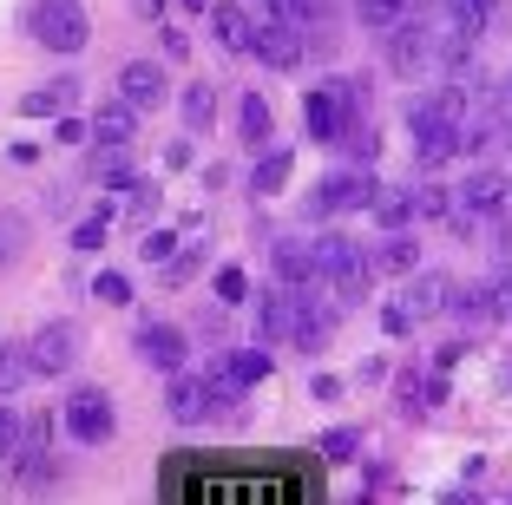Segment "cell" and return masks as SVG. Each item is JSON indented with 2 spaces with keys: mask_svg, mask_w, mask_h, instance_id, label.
<instances>
[{
  "mask_svg": "<svg viewBox=\"0 0 512 505\" xmlns=\"http://www.w3.org/2000/svg\"><path fill=\"white\" fill-rule=\"evenodd\" d=\"M467 99L473 92H460V86H440V92H427L414 112H407V132H414V158L434 171V164H447L453 151H460V132H467Z\"/></svg>",
  "mask_w": 512,
  "mask_h": 505,
  "instance_id": "obj_1",
  "label": "cell"
},
{
  "mask_svg": "<svg viewBox=\"0 0 512 505\" xmlns=\"http://www.w3.org/2000/svg\"><path fill=\"white\" fill-rule=\"evenodd\" d=\"M362 79H322L309 99H302V119H309V138L316 145H342L355 125H362Z\"/></svg>",
  "mask_w": 512,
  "mask_h": 505,
  "instance_id": "obj_2",
  "label": "cell"
},
{
  "mask_svg": "<svg viewBox=\"0 0 512 505\" xmlns=\"http://www.w3.org/2000/svg\"><path fill=\"white\" fill-rule=\"evenodd\" d=\"M388 66L401 79H421V73H440V20L434 14H414V20H394V40H388Z\"/></svg>",
  "mask_w": 512,
  "mask_h": 505,
  "instance_id": "obj_3",
  "label": "cell"
},
{
  "mask_svg": "<svg viewBox=\"0 0 512 505\" xmlns=\"http://www.w3.org/2000/svg\"><path fill=\"white\" fill-rule=\"evenodd\" d=\"M27 33L40 46H53V53H79V46L92 40V20L79 0H33L27 7Z\"/></svg>",
  "mask_w": 512,
  "mask_h": 505,
  "instance_id": "obj_4",
  "label": "cell"
},
{
  "mask_svg": "<svg viewBox=\"0 0 512 505\" xmlns=\"http://www.w3.org/2000/svg\"><path fill=\"white\" fill-rule=\"evenodd\" d=\"M506 191H512L506 171H493V164H486V171H473V178L453 191V230H473V223L499 217V210H506Z\"/></svg>",
  "mask_w": 512,
  "mask_h": 505,
  "instance_id": "obj_5",
  "label": "cell"
},
{
  "mask_svg": "<svg viewBox=\"0 0 512 505\" xmlns=\"http://www.w3.org/2000/svg\"><path fill=\"white\" fill-rule=\"evenodd\" d=\"M112 427H119V414H112L106 387H79L73 401H66V433H73L79 446H106Z\"/></svg>",
  "mask_w": 512,
  "mask_h": 505,
  "instance_id": "obj_6",
  "label": "cell"
},
{
  "mask_svg": "<svg viewBox=\"0 0 512 505\" xmlns=\"http://www.w3.org/2000/svg\"><path fill=\"white\" fill-rule=\"evenodd\" d=\"M302 289L296 283H283V289H263L256 296V335L263 342H296V328H302Z\"/></svg>",
  "mask_w": 512,
  "mask_h": 505,
  "instance_id": "obj_7",
  "label": "cell"
},
{
  "mask_svg": "<svg viewBox=\"0 0 512 505\" xmlns=\"http://www.w3.org/2000/svg\"><path fill=\"white\" fill-rule=\"evenodd\" d=\"M368 204H375V178L368 171H335V178L316 184L309 217H342V210H368Z\"/></svg>",
  "mask_w": 512,
  "mask_h": 505,
  "instance_id": "obj_8",
  "label": "cell"
},
{
  "mask_svg": "<svg viewBox=\"0 0 512 505\" xmlns=\"http://www.w3.org/2000/svg\"><path fill=\"white\" fill-rule=\"evenodd\" d=\"M27 355H33V374H46V381H53V374H66L79 361V328L73 322H46L40 335L27 342Z\"/></svg>",
  "mask_w": 512,
  "mask_h": 505,
  "instance_id": "obj_9",
  "label": "cell"
},
{
  "mask_svg": "<svg viewBox=\"0 0 512 505\" xmlns=\"http://www.w3.org/2000/svg\"><path fill=\"white\" fill-rule=\"evenodd\" d=\"M138 119H145V112H138L132 99H106L99 112H92V125H86V132L99 138V151H132V138H138Z\"/></svg>",
  "mask_w": 512,
  "mask_h": 505,
  "instance_id": "obj_10",
  "label": "cell"
},
{
  "mask_svg": "<svg viewBox=\"0 0 512 505\" xmlns=\"http://www.w3.org/2000/svg\"><path fill=\"white\" fill-rule=\"evenodd\" d=\"M132 348H138V361H145V368H158V374H178L184 368V335L171 322H138Z\"/></svg>",
  "mask_w": 512,
  "mask_h": 505,
  "instance_id": "obj_11",
  "label": "cell"
},
{
  "mask_svg": "<svg viewBox=\"0 0 512 505\" xmlns=\"http://www.w3.org/2000/svg\"><path fill=\"white\" fill-rule=\"evenodd\" d=\"M165 414L178 420V427H197L204 414H217V401H211V381L204 374H171V394H165Z\"/></svg>",
  "mask_w": 512,
  "mask_h": 505,
  "instance_id": "obj_12",
  "label": "cell"
},
{
  "mask_svg": "<svg viewBox=\"0 0 512 505\" xmlns=\"http://www.w3.org/2000/svg\"><path fill=\"white\" fill-rule=\"evenodd\" d=\"M434 20H440V40L447 46L473 53V40H480V27H486V0H440Z\"/></svg>",
  "mask_w": 512,
  "mask_h": 505,
  "instance_id": "obj_13",
  "label": "cell"
},
{
  "mask_svg": "<svg viewBox=\"0 0 512 505\" xmlns=\"http://www.w3.org/2000/svg\"><path fill=\"white\" fill-rule=\"evenodd\" d=\"M119 99H132L138 112H158V105H165V66L158 60H125L119 66Z\"/></svg>",
  "mask_w": 512,
  "mask_h": 505,
  "instance_id": "obj_14",
  "label": "cell"
},
{
  "mask_svg": "<svg viewBox=\"0 0 512 505\" xmlns=\"http://www.w3.org/2000/svg\"><path fill=\"white\" fill-rule=\"evenodd\" d=\"M250 53L270 66V73H289V66L302 60V33L289 27V20H263V27H256V46H250Z\"/></svg>",
  "mask_w": 512,
  "mask_h": 505,
  "instance_id": "obj_15",
  "label": "cell"
},
{
  "mask_svg": "<svg viewBox=\"0 0 512 505\" xmlns=\"http://www.w3.org/2000/svg\"><path fill=\"white\" fill-rule=\"evenodd\" d=\"M14 473L27 479V486H40V479L53 473V420H33V427L20 433V446H14Z\"/></svg>",
  "mask_w": 512,
  "mask_h": 505,
  "instance_id": "obj_16",
  "label": "cell"
},
{
  "mask_svg": "<svg viewBox=\"0 0 512 505\" xmlns=\"http://www.w3.org/2000/svg\"><path fill=\"white\" fill-rule=\"evenodd\" d=\"M453 302V283L440 276V269H421V276H407V289H401V309L414 315V322H427V315H440Z\"/></svg>",
  "mask_w": 512,
  "mask_h": 505,
  "instance_id": "obj_17",
  "label": "cell"
},
{
  "mask_svg": "<svg viewBox=\"0 0 512 505\" xmlns=\"http://www.w3.org/2000/svg\"><path fill=\"white\" fill-rule=\"evenodd\" d=\"M211 33L224 53H250L256 46V20L243 14V7H211Z\"/></svg>",
  "mask_w": 512,
  "mask_h": 505,
  "instance_id": "obj_18",
  "label": "cell"
},
{
  "mask_svg": "<svg viewBox=\"0 0 512 505\" xmlns=\"http://www.w3.org/2000/svg\"><path fill=\"white\" fill-rule=\"evenodd\" d=\"M276 276H283V283H296V289H309L316 283V243H276Z\"/></svg>",
  "mask_w": 512,
  "mask_h": 505,
  "instance_id": "obj_19",
  "label": "cell"
},
{
  "mask_svg": "<svg viewBox=\"0 0 512 505\" xmlns=\"http://www.w3.org/2000/svg\"><path fill=\"white\" fill-rule=\"evenodd\" d=\"M329 283H335V302H342V309H355V302H368V289H375V263H368V256H355V263L335 269Z\"/></svg>",
  "mask_w": 512,
  "mask_h": 505,
  "instance_id": "obj_20",
  "label": "cell"
},
{
  "mask_svg": "<svg viewBox=\"0 0 512 505\" xmlns=\"http://www.w3.org/2000/svg\"><path fill=\"white\" fill-rule=\"evenodd\" d=\"M73 79H53V86H33L27 99H20V112H27V119H60L66 105H73Z\"/></svg>",
  "mask_w": 512,
  "mask_h": 505,
  "instance_id": "obj_21",
  "label": "cell"
},
{
  "mask_svg": "<svg viewBox=\"0 0 512 505\" xmlns=\"http://www.w3.org/2000/svg\"><path fill=\"white\" fill-rule=\"evenodd\" d=\"M368 210H375L388 230H407V223L421 217V191H375V204H368Z\"/></svg>",
  "mask_w": 512,
  "mask_h": 505,
  "instance_id": "obj_22",
  "label": "cell"
},
{
  "mask_svg": "<svg viewBox=\"0 0 512 505\" xmlns=\"http://www.w3.org/2000/svg\"><path fill=\"white\" fill-rule=\"evenodd\" d=\"M289 184V151L276 145V151H263V158H256V171H250V191L256 197H276Z\"/></svg>",
  "mask_w": 512,
  "mask_h": 505,
  "instance_id": "obj_23",
  "label": "cell"
},
{
  "mask_svg": "<svg viewBox=\"0 0 512 505\" xmlns=\"http://www.w3.org/2000/svg\"><path fill=\"white\" fill-rule=\"evenodd\" d=\"M33 381V355L27 342H0V394H14V387Z\"/></svg>",
  "mask_w": 512,
  "mask_h": 505,
  "instance_id": "obj_24",
  "label": "cell"
},
{
  "mask_svg": "<svg viewBox=\"0 0 512 505\" xmlns=\"http://www.w3.org/2000/svg\"><path fill=\"white\" fill-rule=\"evenodd\" d=\"M184 125H191V132H211V119H217V92L204 86V79H197V86H184Z\"/></svg>",
  "mask_w": 512,
  "mask_h": 505,
  "instance_id": "obj_25",
  "label": "cell"
},
{
  "mask_svg": "<svg viewBox=\"0 0 512 505\" xmlns=\"http://www.w3.org/2000/svg\"><path fill=\"white\" fill-rule=\"evenodd\" d=\"M237 125H243V138H250V145H270V99H263V92H243Z\"/></svg>",
  "mask_w": 512,
  "mask_h": 505,
  "instance_id": "obj_26",
  "label": "cell"
},
{
  "mask_svg": "<svg viewBox=\"0 0 512 505\" xmlns=\"http://www.w3.org/2000/svg\"><path fill=\"white\" fill-rule=\"evenodd\" d=\"M348 7H355L362 27H394V20L407 14V0H348Z\"/></svg>",
  "mask_w": 512,
  "mask_h": 505,
  "instance_id": "obj_27",
  "label": "cell"
},
{
  "mask_svg": "<svg viewBox=\"0 0 512 505\" xmlns=\"http://www.w3.org/2000/svg\"><path fill=\"white\" fill-rule=\"evenodd\" d=\"M375 269H394V276H407V269H414V243H407L401 230H388V243L375 250Z\"/></svg>",
  "mask_w": 512,
  "mask_h": 505,
  "instance_id": "obj_28",
  "label": "cell"
},
{
  "mask_svg": "<svg viewBox=\"0 0 512 505\" xmlns=\"http://www.w3.org/2000/svg\"><path fill=\"white\" fill-rule=\"evenodd\" d=\"M355 256H362V250H355L348 237H322V243H316V276H335V269L355 263Z\"/></svg>",
  "mask_w": 512,
  "mask_h": 505,
  "instance_id": "obj_29",
  "label": "cell"
},
{
  "mask_svg": "<svg viewBox=\"0 0 512 505\" xmlns=\"http://www.w3.org/2000/svg\"><path fill=\"white\" fill-rule=\"evenodd\" d=\"M348 453H362V433L355 427H329L322 433V460H348Z\"/></svg>",
  "mask_w": 512,
  "mask_h": 505,
  "instance_id": "obj_30",
  "label": "cell"
},
{
  "mask_svg": "<svg viewBox=\"0 0 512 505\" xmlns=\"http://www.w3.org/2000/svg\"><path fill=\"white\" fill-rule=\"evenodd\" d=\"M20 243H27V223H20L14 210H0V263H14Z\"/></svg>",
  "mask_w": 512,
  "mask_h": 505,
  "instance_id": "obj_31",
  "label": "cell"
},
{
  "mask_svg": "<svg viewBox=\"0 0 512 505\" xmlns=\"http://www.w3.org/2000/svg\"><path fill=\"white\" fill-rule=\"evenodd\" d=\"M486 302H493V322H512V269H499L486 283Z\"/></svg>",
  "mask_w": 512,
  "mask_h": 505,
  "instance_id": "obj_32",
  "label": "cell"
},
{
  "mask_svg": "<svg viewBox=\"0 0 512 505\" xmlns=\"http://www.w3.org/2000/svg\"><path fill=\"white\" fill-rule=\"evenodd\" d=\"M217 302H230V309L250 302V276H243V269H217Z\"/></svg>",
  "mask_w": 512,
  "mask_h": 505,
  "instance_id": "obj_33",
  "label": "cell"
},
{
  "mask_svg": "<svg viewBox=\"0 0 512 505\" xmlns=\"http://www.w3.org/2000/svg\"><path fill=\"white\" fill-rule=\"evenodd\" d=\"M92 296H99V302H112V309H119V302H132V283H125L119 269H99V283H92Z\"/></svg>",
  "mask_w": 512,
  "mask_h": 505,
  "instance_id": "obj_34",
  "label": "cell"
},
{
  "mask_svg": "<svg viewBox=\"0 0 512 505\" xmlns=\"http://www.w3.org/2000/svg\"><path fill=\"white\" fill-rule=\"evenodd\" d=\"M106 217H112V210H99V217L79 223V230H73V250H99V243H106Z\"/></svg>",
  "mask_w": 512,
  "mask_h": 505,
  "instance_id": "obj_35",
  "label": "cell"
},
{
  "mask_svg": "<svg viewBox=\"0 0 512 505\" xmlns=\"http://www.w3.org/2000/svg\"><path fill=\"white\" fill-rule=\"evenodd\" d=\"M14 446H20V414H14V407H0V466L14 460Z\"/></svg>",
  "mask_w": 512,
  "mask_h": 505,
  "instance_id": "obj_36",
  "label": "cell"
},
{
  "mask_svg": "<svg viewBox=\"0 0 512 505\" xmlns=\"http://www.w3.org/2000/svg\"><path fill=\"white\" fill-rule=\"evenodd\" d=\"M381 328H388V335H407V328H414V315L401 309V296H394L388 309H381Z\"/></svg>",
  "mask_w": 512,
  "mask_h": 505,
  "instance_id": "obj_37",
  "label": "cell"
},
{
  "mask_svg": "<svg viewBox=\"0 0 512 505\" xmlns=\"http://www.w3.org/2000/svg\"><path fill=\"white\" fill-rule=\"evenodd\" d=\"M171 250H178L171 237H145V250H138V256H145V263H171Z\"/></svg>",
  "mask_w": 512,
  "mask_h": 505,
  "instance_id": "obj_38",
  "label": "cell"
},
{
  "mask_svg": "<svg viewBox=\"0 0 512 505\" xmlns=\"http://www.w3.org/2000/svg\"><path fill=\"white\" fill-rule=\"evenodd\" d=\"M158 40H165V60H184V53H191V40H184L178 27H165V33H158Z\"/></svg>",
  "mask_w": 512,
  "mask_h": 505,
  "instance_id": "obj_39",
  "label": "cell"
},
{
  "mask_svg": "<svg viewBox=\"0 0 512 505\" xmlns=\"http://www.w3.org/2000/svg\"><path fill=\"white\" fill-rule=\"evenodd\" d=\"M138 14H165V0H138Z\"/></svg>",
  "mask_w": 512,
  "mask_h": 505,
  "instance_id": "obj_40",
  "label": "cell"
},
{
  "mask_svg": "<svg viewBox=\"0 0 512 505\" xmlns=\"http://www.w3.org/2000/svg\"><path fill=\"white\" fill-rule=\"evenodd\" d=\"M184 7H191V14H204V0H184Z\"/></svg>",
  "mask_w": 512,
  "mask_h": 505,
  "instance_id": "obj_41",
  "label": "cell"
},
{
  "mask_svg": "<svg viewBox=\"0 0 512 505\" xmlns=\"http://www.w3.org/2000/svg\"><path fill=\"white\" fill-rule=\"evenodd\" d=\"M506 112H512V79H506Z\"/></svg>",
  "mask_w": 512,
  "mask_h": 505,
  "instance_id": "obj_42",
  "label": "cell"
},
{
  "mask_svg": "<svg viewBox=\"0 0 512 505\" xmlns=\"http://www.w3.org/2000/svg\"><path fill=\"white\" fill-rule=\"evenodd\" d=\"M486 7H493V0H486Z\"/></svg>",
  "mask_w": 512,
  "mask_h": 505,
  "instance_id": "obj_43",
  "label": "cell"
}]
</instances>
